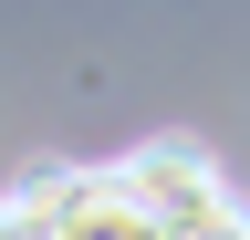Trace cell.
Wrapping results in <instances>:
<instances>
[{"label":"cell","instance_id":"7a4b0ae2","mask_svg":"<svg viewBox=\"0 0 250 240\" xmlns=\"http://www.w3.org/2000/svg\"><path fill=\"white\" fill-rule=\"evenodd\" d=\"M21 188H31V209L52 219V240H167L146 219V198L125 188V167H21Z\"/></svg>","mask_w":250,"mask_h":240},{"label":"cell","instance_id":"6da1fadb","mask_svg":"<svg viewBox=\"0 0 250 240\" xmlns=\"http://www.w3.org/2000/svg\"><path fill=\"white\" fill-rule=\"evenodd\" d=\"M115 167H125V188L146 198V219L167 240H250V209L229 198V177L208 167L198 136H146V146H125Z\"/></svg>","mask_w":250,"mask_h":240},{"label":"cell","instance_id":"3957f363","mask_svg":"<svg viewBox=\"0 0 250 240\" xmlns=\"http://www.w3.org/2000/svg\"><path fill=\"white\" fill-rule=\"evenodd\" d=\"M0 240H52V219L31 209V188H11V198H0Z\"/></svg>","mask_w":250,"mask_h":240}]
</instances>
